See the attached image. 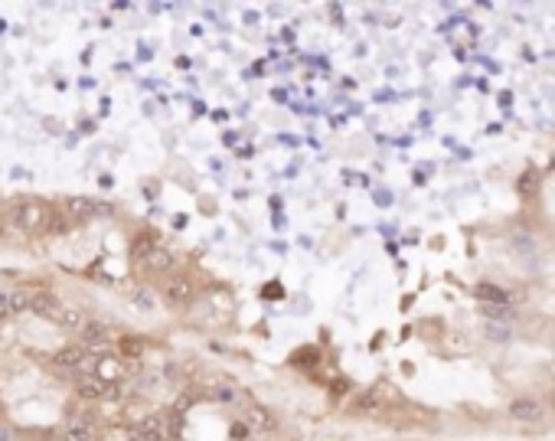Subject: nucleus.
Instances as JSON below:
<instances>
[{
  "instance_id": "22",
  "label": "nucleus",
  "mask_w": 555,
  "mask_h": 441,
  "mask_svg": "<svg viewBox=\"0 0 555 441\" xmlns=\"http://www.w3.org/2000/svg\"><path fill=\"white\" fill-rule=\"evenodd\" d=\"M134 304H140L144 311H150V307H154V298H150L147 291H138V294H134Z\"/></svg>"
},
{
  "instance_id": "3",
  "label": "nucleus",
  "mask_w": 555,
  "mask_h": 441,
  "mask_svg": "<svg viewBox=\"0 0 555 441\" xmlns=\"http://www.w3.org/2000/svg\"><path fill=\"white\" fill-rule=\"evenodd\" d=\"M385 406H389V386L379 383V386L363 389L360 396L353 399L350 412H353V415H376V412H383Z\"/></svg>"
},
{
  "instance_id": "18",
  "label": "nucleus",
  "mask_w": 555,
  "mask_h": 441,
  "mask_svg": "<svg viewBox=\"0 0 555 441\" xmlns=\"http://www.w3.org/2000/svg\"><path fill=\"white\" fill-rule=\"evenodd\" d=\"M487 337H490L493 344H510L513 330L506 327V323H487Z\"/></svg>"
},
{
  "instance_id": "5",
  "label": "nucleus",
  "mask_w": 555,
  "mask_h": 441,
  "mask_svg": "<svg viewBox=\"0 0 555 441\" xmlns=\"http://www.w3.org/2000/svg\"><path fill=\"white\" fill-rule=\"evenodd\" d=\"M140 262V271H147V275H170L173 271V252L170 248H163V246H157V248H150L144 259H138Z\"/></svg>"
},
{
  "instance_id": "16",
  "label": "nucleus",
  "mask_w": 555,
  "mask_h": 441,
  "mask_svg": "<svg viewBox=\"0 0 555 441\" xmlns=\"http://www.w3.org/2000/svg\"><path fill=\"white\" fill-rule=\"evenodd\" d=\"M59 323H63V327H69V330H79V334H82V327H86V314L82 311H75V307H65L63 311V317H59Z\"/></svg>"
},
{
  "instance_id": "13",
  "label": "nucleus",
  "mask_w": 555,
  "mask_h": 441,
  "mask_svg": "<svg viewBox=\"0 0 555 441\" xmlns=\"http://www.w3.org/2000/svg\"><path fill=\"white\" fill-rule=\"evenodd\" d=\"M121 373H124V366H121V360L118 356H98V366H95V376L105 379L108 386L115 383V379H121Z\"/></svg>"
},
{
  "instance_id": "1",
  "label": "nucleus",
  "mask_w": 555,
  "mask_h": 441,
  "mask_svg": "<svg viewBox=\"0 0 555 441\" xmlns=\"http://www.w3.org/2000/svg\"><path fill=\"white\" fill-rule=\"evenodd\" d=\"M49 216H53V206L43 200H17L10 206V226L20 232H40V229L46 232Z\"/></svg>"
},
{
  "instance_id": "21",
  "label": "nucleus",
  "mask_w": 555,
  "mask_h": 441,
  "mask_svg": "<svg viewBox=\"0 0 555 441\" xmlns=\"http://www.w3.org/2000/svg\"><path fill=\"white\" fill-rule=\"evenodd\" d=\"M213 396L219 399V402H235V399H239V392H235L232 386H216V389H213Z\"/></svg>"
},
{
  "instance_id": "9",
  "label": "nucleus",
  "mask_w": 555,
  "mask_h": 441,
  "mask_svg": "<svg viewBox=\"0 0 555 441\" xmlns=\"http://www.w3.org/2000/svg\"><path fill=\"white\" fill-rule=\"evenodd\" d=\"M246 425L255 431V435H262V431H275L278 419L271 415V409H265V406H252V409L246 412Z\"/></svg>"
},
{
  "instance_id": "6",
  "label": "nucleus",
  "mask_w": 555,
  "mask_h": 441,
  "mask_svg": "<svg viewBox=\"0 0 555 441\" xmlns=\"http://www.w3.org/2000/svg\"><path fill=\"white\" fill-rule=\"evenodd\" d=\"M88 356H92V353H88L86 346H65V350H59V353L53 356V366H56V369H69V373L79 376Z\"/></svg>"
},
{
  "instance_id": "19",
  "label": "nucleus",
  "mask_w": 555,
  "mask_h": 441,
  "mask_svg": "<svg viewBox=\"0 0 555 441\" xmlns=\"http://www.w3.org/2000/svg\"><path fill=\"white\" fill-rule=\"evenodd\" d=\"M481 314L487 317V321H510V317H513L510 307H500V304H483Z\"/></svg>"
},
{
  "instance_id": "8",
  "label": "nucleus",
  "mask_w": 555,
  "mask_h": 441,
  "mask_svg": "<svg viewBox=\"0 0 555 441\" xmlns=\"http://www.w3.org/2000/svg\"><path fill=\"white\" fill-rule=\"evenodd\" d=\"M79 337H82V346H86V350H102V346L111 340V330H108L102 321H88Z\"/></svg>"
},
{
  "instance_id": "17",
  "label": "nucleus",
  "mask_w": 555,
  "mask_h": 441,
  "mask_svg": "<svg viewBox=\"0 0 555 441\" xmlns=\"http://www.w3.org/2000/svg\"><path fill=\"white\" fill-rule=\"evenodd\" d=\"M13 317V288L10 284H0V323Z\"/></svg>"
},
{
  "instance_id": "12",
  "label": "nucleus",
  "mask_w": 555,
  "mask_h": 441,
  "mask_svg": "<svg viewBox=\"0 0 555 441\" xmlns=\"http://www.w3.org/2000/svg\"><path fill=\"white\" fill-rule=\"evenodd\" d=\"M33 311L36 314H43V317H49V321H56L59 323V317H63V304L56 301L53 294H36V298H33Z\"/></svg>"
},
{
  "instance_id": "25",
  "label": "nucleus",
  "mask_w": 555,
  "mask_h": 441,
  "mask_svg": "<svg viewBox=\"0 0 555 441\" xmlns=\"http://www.w3.org/2000/svg\"><path fill=\"white\" fill-rule=\"evenodd\" d=\"M248 441H258V438H248Z\"/></svg>"
},
{
  "instance_id": "11",
  "label": "nucleus",
  "mask_w": 555,
  "mask_h": 441,
  "mask_svg": "<svg viewBox=\"0 0 555 441\" xmlns=\"http://www.w3.org/2000/svg\"><path fill=\"white\" fill-rule=\"evenodd\" d=\"M63 441H95V431H92V422L88 419H69L63 431Z\"/></svg>"
},
{
  "instance_id": "2",
  "label": "nucleus",
  "mask_w": 555,
  "mask_h": 441,
  "mask_svg": "<svg viewBox=\"0 0 555 441\" xmlns=\"http://www.w3.org/2000/svg\"><path fill=\"white\" fill-rule=\"evenodd\" d=\"M161 298L170 307H186L196 298V281L190 275H167V281L161 284Z\"/></svg>"
},
{
  "instance_id": "14",
  "label": "nucleus",
  "mask_w": 555,
  "mask_h": 441,
  "mask_svg": "<svg viewBox=\"0 0 555 441\" xmlns=\"http://www.w3.org/2000/svg\"><path fill=\"white\" fill-rule=\"evenodd\" d=\"M131 441H163V428L157 419H147L131 428Z\"/></svg>"
},
{
  "instance_id": "7",
  "label": "nucleus",
  "mask_w": 555,
  "mask_h": 441,
  "mask_svg": "<svg viewBox=\"0 0 555 441\" xmlns=\"http://www.w3.org/2000/svg\"><path fill=\"white\" fill-rule=\"evenodd\" d=\"M75 392L86 399V402H98V399L111 396V386H108L105 379H98V376H79V383H75Z\"/></svg>"
},
{
  "instance_id": "23",
  "label": "nucleus",
  "mask_w": 555,
  "mask_h": 441,
  "mask_svg": "<svg viewBox=\"0 0 555 441\" xmlns=\"http://www.w3.org/2000/svg\"><path fill=\"white\" fill-rule=\"evenodd\" d=\"M0 441H10V431L7 428H0Z\"/></svg>"
},
{
  "instance_id": "15",
  "label": "nucleus",
  "mask_w": 555,
  "mask_h": 441,
  "mask_svg": "<svg viewBox=\"0 0 555 441\" xmlns=\"http://www.w3.org/2000/svg\"><path fill=\"white\" fill-rule=\"evenodd\" d=\"M477 298H481L483 304H500V307H506V291L497 288V284H477Z\"/></svg>"
},
{
  "instance_id": "4",
  "label": "nucleus",
  "mask_w": 555,
  "mask_h": 441,
  "mask_svg": "<svg viewBox=\"0 0 555 441\" xmlns=\"http://www.w3.org/2000/svg\"><path fill=\"white\" fill-rule=\"evenodd\" d=\"M510 415L516 422H523V425H539L549 412H545V406L536 396H516L510 402Z\"/></svg>"
},
{
  "instance_id": "24",
  "label": "nucleus",
  "mask_w": 555,
  "mask_h": 441,
  "mask_svg": "<svg viewBox=\"0 0 555 441\" xmlns=\"http://www.w3.org/2000/svg\"><path fill=\"white\" fill-rule=\"evenodd\" d=\"M549 406H552V415H555V392H552V396H549Z\"/></svg>"
},
{
  "instance_id": "20",
  "label": "nucleus",
  "mask_w": 555,
  "mask_h": 441,
  "mask_svg": "<svg viewBox=\"0 0 555 441\" xmlns=\"http://www.w3.org/2000/svg\"><path fill=\"white\" fill-rule=\"evenodd\" d=\"M121 353L140 356L144 353V340H138V337H121Z\"/></svg>"
},
{
  "instance_id": "10",
  "label": "nucleus",
  "mask_w": 555,
  "mask_h": 441,
  "mask_svg": "<svg viewBox=\"0 0 555 441\" xmlns=\"http://www.w3.org/2000/svg\"><path fill=\"white\" fill-rule=\"evenodd\" d=\"M65 216L72 219V226L75 223H86L88 216H95V203L92 200H86V196H72V200H65Z\"/></svg>"
}]
</instances>
